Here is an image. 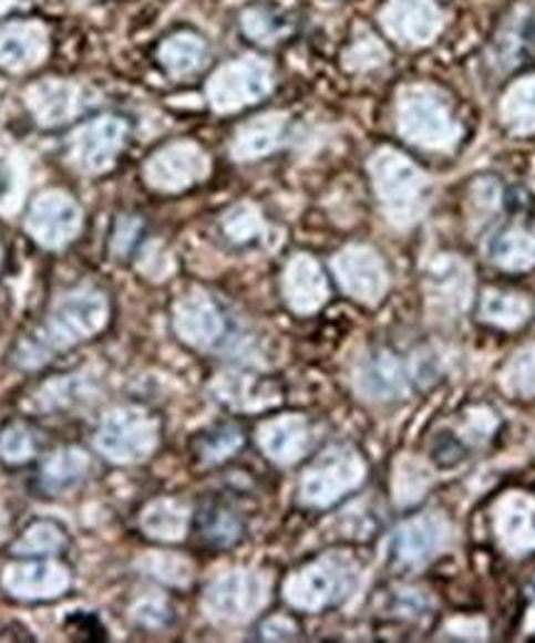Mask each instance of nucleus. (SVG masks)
<instances>
[{
	"label": "nucleus",
	"instance_id": "5",
	"mask_svg": "<svg viewBox=\"0 0 535 643\" xmlns=\"http://www.w3.org/2000/svg\"><path fill=\"white\" fill-rule=\"evenodd\" d=\"M124 142V124L120 120L104 117L94 124L82 126L72 144L75 162L85 172H104L117 156Z\"/></svg>",
	"mask_w": 535,
	"mask_h": 643
},
{
	"label": "nucleus",
	"instance_id": "6",
	"mask_svg": "<svg viewBox=\"0 0 535 643\" xmlns=\"http://www.w3.org/2000/svg\"><path fill=\"white\" fill-rule=\"evenodd\" d=\"M48 52V33L40 23H10L0 28V68L23 72L35 68Z\"/></svg>",
	"mask_w": 535,
	"mask_h": 643
},
{
	"label": "nucleus",
	"instance_id": "10",
	"mask_svg": "<svg viewBox=\"0 0 535 643\" xmlns=\"http://www.w3.org/2000/svg\"><path fill=\"white\" fill-rule=\"evenodd\" d=\"M196 530L204 542L226 547L234 545L240 532H244V520H240V515L230 508V505L214 500L198 510Z\"/></svg>",
	"mask_w": 535,
	"mask_h": 643
},
{
	"label": "nucleus",
	"instance_id": "2",
	"mask_svg": "<svg viewBox=\"0 0 535 643\" xmlns=\"http://www.w3.org/2000/svg\"><path fill=\"white\" fill-rule=\"evenodd\" d=\"M380 20L387 35L407 45H426L442 30V10L434 0H390Z\"/></svg>",
	"mask_w": 535,
	"mask_h": 643
},
{
	"label": "nucleus",
	"instance_id": "11",
	"mask_svg": "<svg viewBox=\"0 0 535 643\" xmlns=\"http://www.w3.org/2000/svg\"><path fill=\"white\" fill-rule=\"evenodd\" d=\"M160 60L172 75H188V72L204 65L206 45L204 40L194 33H176L162 45Z\"/></svg>",
	"mask_w": 535,
	"mask_h": 643
},
{
	"label": "nucleus",
	"instance_id": "16",
	"mask_svg": "<svg viewBox=\"0 0 535 643\" xmlns=\"http://www.w3.org/2000/svg\"><path fill=\"white\" fill-rule=\"evenodd\" d=\"M10 188H13V172L6 162H0V201H6Z\"/></svg>",
	"mask_w": 535,
	"mask_h": 643
},
{
	"label": "nucleus",
	"instance_id": "15",
	"mask_svg": "<svg viewBox=\"0 0 535 643\" xmlns=\"http://www.w3.org/2000/svg\"><path fill=\"white\" fill-rule=\"evenodd\" d=\"M234 220H230L228 224V230H230V236L234 238H238V240H244V238H248L250 234H256V228H258V220H256V216L250 214V210H238L236 216H230Z\"/></svg>",
	"mask_w": 535,
	"mask_h": 643
},
{
	"label": "nucleus",
	"instance_id": "3",
	"mask_svg": "<svg viewBox=\"0 0 535 643\" xmlns=\"http://www.w3.org/2000/svg\"><path fill=\"white\" fill-rule=\"evenodd\" d=\"M30 234L45 246H62L80 228V208L62 194L40 196L28 220Z\"/></svg>",
	"mask_w": 535,
	"mask_h": 643
},
{
	"label": "nucleus",
	"instance_id": "1",
	"mask_svg": "<svg viewBox=\"0 0 535 643\" xmlns=\"http://www.w3.org/2000/svg\"><path fill=\"white\" fill-rule=\"evenodd\" d=\"M270 90V68L264 60L246 58L222 68L212 80V102L218 110H236L240 104L256 102Z\"/></svg>",
	"mask_w": 535,
	"mask_h": 643
},
{
	"label": "nucleus",
	"instance_id": "4",
	"mask_svg": "<svg viewBox=\"0 0 535 643\" xmlns=\"http://www.w3.org/2000/svg\"><path fill=\"white\" fill-rule=\"evenodd\" d=\"M402 129L414 142L444 144L454 136V124L439 100L412 92L402 104Z\"/></svg>",
	"mask_w": 535,
	"mask_h": 643
},
{
	"label": "nucleus",
	"instance_id": "8",
	"mask_svg": "<svg viewBox=\"0 0 535 643\" xmlns=\"http://www.w3.org/2000/svg\"><path fill=\"white\" fill-rule=\"evenodd\" d=\"M206 162L204 156L198 154L194 146H172V149L162 152L156 159L150 164V178L154 186L162 188H182L186 184H192L194 178L204 174Z\"/></svg>",
	"mask_w": 535,
	"mask_h": 643
},
{
	"label": "nucleus",
	"instance_id": "13",
	"mask_svg": "<svg viewBox=\"0 0 535 643\" xmlns=\"http://www.w3.org/2000/svg\"><path fill=\"white\" fill-rule=\"evenodd\" d=\"M384 58H387V52L380 45V40H377L370 33H364L362 38H357V42H354L352 50H350V55H348L352 68H372V65H380V62Z\"/></svg>",
	"mask_w": 535,
	"mask_h": 643
},
{
	"label": "nucleus",
	"instance_id": "9",
	"mask_svg": "<svg viewBox=\"0 0 535 643\" xmlns=\"http://www.w3.org/2000/svg\"><path fill=\"white\" fill-rule=\"evenodd\" d=\"M28 102L43 124H62L72 117V112L78 107V92L68 82L48 80L28 92Z\"/></svg>",
	"mask_w": 535,
	"mask_h": 643
},
{
	"label": "nucleus",
	"instance_id": "17",
	"mask_svg": "<svg viewBox=\"0 0 535 643\" xmlns=\"http://www.w3.org/2000/svg\"><path fill=\"white\" fill-rule=\"evenodd\" d=\"M13 6H16V0H0V15L8 13V10Z\"/></svg>",
	"mask_w": 535,
	"mask_h": 643
},
{
	"label": "nucleus",
	"instance_id": "12",
	"mask_svg": "<svg viewBox=\"0 0 535 643\" xmlns=\"http://www.w3.org/2000/svg\"><path fill=\"white\" fill-rule=\"evenodd\" d=\"M278 136V122L268 117L266 122H260L256 126H248V129L240 134V139L236 144L238 156H258L266 154L272 144H276Z\"/></svg>",
	"mask_w": 535,
	"mask_h": 643
},
{
	"label": "nucleus",
	"instance_id": "7",
	"mask_svg": "<svg viewBox=\"0 0 535 643\" xmlns=\"http://www.w3.org/2000/svg\"><path fill=\"white\" fill-rule=\"evenodd\" d=\"M377 184L384 201L390 204L397 214H407L416 204L419 194V176L412 166H409L402 156L387 154L377 162Z\"/></svg>",
	"mask_w": 535,
	"mask_h": 643
},
{
	"label": "nucleus",
	"instance_id": "14",
	"mask_svg": "<svg viewBox=\"0 0 535 643\" xmlns=\"http://www.w3.org/2000/svg\"><path fill=\"white\" fill-rule=\"evenodd\" d=\"M244 30L258 42H272L280 35V28L264 10H248L244 15Z\"/></svg>",
	"mask_w": 535,
	"mask_h": 643
}]
</instances>
